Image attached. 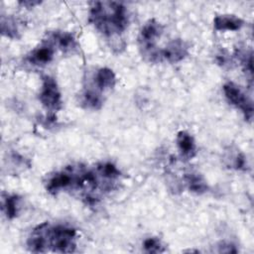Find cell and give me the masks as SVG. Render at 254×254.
I'll use <instances>...</instances> for the list:
<instances>
[{
	"label": "cell",
	"instance_id": "6da1fadb",
	"mask_svg": "<svg viewBox=\"0 0 254 254\" xmlns=\"http://www.w3.org/2000/svg\"><path fill=\"white\" fill-rule=\"evenodd\" d=\"M31 252L44 253L54 251L59 253L74 252L76 247V230L70 226L48 222L37 225L27 240Z\"/></svg>",
	"mask_w": 254,
	"mask_h": 254
},
{
	"label": "cell",
	"instance_id": "7a4b0ae2",
	"mask_svg": "<svg viewBox=\"0 0 254 254\" xmlns=\"http://www.w3.org/2000/svg\"><path fill=\"white\" fill-rule=\"evenodd\" d=\"M88 22L106 37L118 36L128 27V11L119 2L95 1L90 4Z\"/></svg>",
	"mask_w": 254,
	"mask_h": 254
},
{
	"label": "cell",
	"instance_id": "3957f363",
	"mask_svg": "<svg viewBox=\"0 0 254 254\" xmlns=\"http://www.w3.org/2000/svg\"><path fill=\"white\" fill-rule=\"evenodd\" d=\"M88 169L84 166L70 165L51 175L45 183L46 190L52 194L64 190H84L87 183Z\"/></svg>",
	"mask_w": 254,
	"mask_h": 254
},
{
	"label": "cell",
	"instance_id": "277c9868",
	"mask_svg": "<svg viewBox=\"0 0 254 254\" xmlns=\"http://www.w3.org/2000/svg\"><path fill=\"white\" fill-rule=\"evenodd\" d=\"M163 34V26L156 19L147 21L140 30L138 36V44L141 54L149 62H161L160 52L157 48V41Z\"/></svg>",
	"mask_w": 254,
	"mask_h": 254
},
{
	"label": "cell",
	"instance_id": "5b68a950",
	"mask_svg": "<svg viewBox=\"0 0 254 254\" xmlns=\"http://www.w3.org/2000/svg\"><path fill=\"white\" fill-rule=\"evenodd\" d=\"M39 100L43 107L54 115V112L60 110L63 106L62 93L56 79L50 75H45L42 79Z\"/></svg>",
	"mask_w": 254,
	"mask_h": 254
},
{
	"label": "cell",
	"instance_id": "8992f818",
	"mask_svg": "<svg viewBox=\"0 0 254 254\" xmlns=\"http://www.w3.org/2000/svg\"><path fill=\"white\" fill-rule=\"evenodd\" d=\"M223 92L225 98L235 108L241 110L245 120L251 121L253 118V103L252 100L244 93V91L233 82H226L223 85Z\"/></svg>",
	"mask_w": 254,
	"mask_h": 254
},
{
	"label": "cell",
	"instance_id": "52a82bcc",
	"mask_svg": "<svg viewBox=\"0 0 254 254\" xmlns=\"http://www.w3.org/2000/svg\"><path fill=\"white\" fill-rule=\"evenodd\" d=\"M189 44L183 39H174L170 41L160 52L162 61L169 63H179L189 56Z\"/></svg>",
	"mask_w": 254,
	"mask_h": 254
},
{
	"label": "cell",
	"instance_id": "ba28073f",
	"mask_svg": "<svg viewBox=\"0 0 254 254\" xmlns=\"http://www.w3.org/2000/svg\"><path fill=\"white\" fill-rule=\"evenodd\" d=\"M55 46L48 38L47 41H44L40 46L32 50L28 55L26 60L29 64L37 66H43L50 64L55 55Z\"/></svg>",
	"mask_w": 254,
	"mask_h": 254
},
{
	"label": "cell",
	"instance_id": "9c48e42d",
	"mask_svg": "<svg viewBox=\"0 0 254 254\" xmlns=\"http://www.w3.org/2000/svg\"><path fill=\"white\" fill-rule=\"evenodd\" d=\"M177 146L182 158L192 159L196 155V144L193 137L187 131H180L177 134Z\"/></svg>",
	"mask_w": 254,
	"mask_h": 254
},
{
	"label": "cell",
	"instance_id": "30bf717a",
	"mask_svg": "<svg viewBox=\"0 0 254 254\" xmlns=\"http://www.w3.org/2000/svg\"><path fill=\"white\" fill-rule=\"evenodd\" d=\"M116 83V76L114 71L109 67L98 68L93 76V84L95 89L99 92L111 89Z\"/></svg>",
	"mask_w": 254,
	"mask_h": 254
},
{
	"label": "cell",
	"instance_id": "8fae6325",
	"mask_svg": "<svg viewBox=\"0 0 254 254\" xmlns=\"http://www.w3.org/2000/svg\"><path fill=\"white\" fill-rule=\"evenodd\" d=\"M243 25L244 21L236 15H217L213 19V27L216 31H237L240 30Z\"/></svg>",
	"mask_w": 254,
	"mask_h": 254
},
{
	"label": "cell",
	"instance_id": "7c38bea8",
	"mask_svg": "<svg viewBox=\"0 0 254 254\" xmlns=\"http://www.w3.org/2000/svg\"><path fill=\"white\" fill-rule=\"evenodd\" d=\"M49 39L54 44V46L64 53L71 52L76 49V41L74 37L68 32L56 31L49 35Z\"/></svg>",
	"mask_w": 254,
	"mask_h": 254
},
{
	"label": "cell",
	"instance_id": "4fadbf2b",
	"mask_svg": "<svg viewBox=\"0 0 254 254\" xmlns=\"http://www.w3.org/2000/svg\"><path fill=\"white\" fill-rule=\"evenodd\" d=\"M184 181L190 191L197 194L205 192L208 189L204 178L200 174L195 172L186 173L184 176Z\"/></svg>",
	"mask_w": 254,
	"mask_h": 254
},
{
	"label": "cell",
	"instance_id": "5bb4252c",
	"mask_svg": "<svg viewBox=\"0 0 254 254\" xmlns=\"http://www.w3.org/2000/svg\"><path fill=\"white\" fill-rule=\"evenodd\" d=\"M82 103L88 109H99L102 106L103 98L101 92L95 88H86L82 94Z\"/></svg>",
	"mask_w": 254,
	"mask_h": 254
},
{
	"label": "cell",
	"instance_id": "9a60e30c",
	"mask_svg": "<svg viewBox=\"0 0 254 254\" xmlns=\"http://www.w3.org/2000/svg\"><path fill=\"white\" fill-rule=\"evenodd\" d=\"M20 197L17 194H6L3 196L2 209L8 219H13L17 216L19 211Z\"/></svg>",
	"mask_w": 254,
	"mask_h": 254
},
{
	"label": "cell",
	"instance_id": "2e32d148",
	"mask_svg": "<svg viewBox=\"0 0 254 254\" xmlns=\"http://www.w3.org/2000/svg\"><path fill=\"white\" fill-rule=\"evenodd\" d=\"M1 33L3 36H6L11 39L18 38L19 29L15 19L11 17H1Z\"/></svg>",
	"mask_w": 254,
	"mask_h": 254
},
{
	"label": "cell",
	"instance_id": "e0dca14e",
	"mask_svg": "<svg viewBox=\"0 0 254 254\" xmlns=\"http://www.w3.org/2000/svg\"><path fill=\"white\" fill-rule=\"evenodd\" d=\"M143 249L147 253L165 252V246L158 237H148L143 241Z\"/></svg>",
	"mask_w": 254,
	"mask_h": 254
},
{
	"label": "cell",
	"instance_id": "ac0fdd59",
	"mask_svg": "<svg viewBox=\"0 0 254 254\" xmlns=\"http://www.w3.org/2000/svg\"><path fill=\"white\" fill-rule=\"evenodd\" d=\"M232 168L237 170V171H245L247 164H246V159L242 153H237L233 157V161L231 164Z\"/></svg>",
	"mask_w": 254,
	"mask_h": 254
},
{
	"label": "cell",
	"instance_id": "d6986e66",
	"mask_svg": "<svg viewBox=\"0 0 254 254\" xmlns=\"http://www.w3.org/2000/svg\"><path fill=\"white\" fill-rule=\"evenodd\" d=\"M237 251L238 250L231 243H222L218 249L219 253H236Z\"/></svg>",
	"mask_w": 254,
	"mask_h": 254
},
{
	"label": "cell",
	"instance_id": "ffe728a7",
	"mask_svg": "<svg viewBox=\"0 0 254 254\" xmlns=\"http://www.w3.org/2000/svg\"><path fill=\"white\" fill-rule=\"evenodd\" d=\"M20 5L24 6V7H28V8H31V7H34L36 5H39L41 4V1H31V0H24V1H19L18 2Z\"/></svg>",
	"mask_w": 254,
	"mask_h": 254
}]
</instances>
